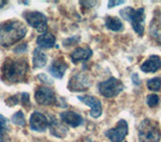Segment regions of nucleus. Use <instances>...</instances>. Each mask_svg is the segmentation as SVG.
<instances>
[{
    "label": "nucleus",
    "mask_w": 161,
    "mask_h": 142,
    "mask_svg": "<svg viewBox=\"0 0 161 142\" xmlns=\"http://www.w3.org/2000/svg\"><path fill=\"white\" fill-rule=\"evenodd\" d=\"M27 32L26 26L18 20H7L0 24V45L8 47L20 41Z\"/></svg>",
    "instance_id": "obj_1"
},
{
    "label": "nucleus",
    "mask_w": 161,
    "mask_h": 142,
    "mask_svg": "<svg viewBox=\"0 0 161 142\" xmlns=\"http://www.w3.org/2000/svg\"><path fill=\"white\" fill-rule=\"evenodd\" d=\"M124 89V85L122 81L115 78L110 77L108 80L103 81L99 84V92L106 98H113L119 95Z\"/></svg>",
    "instance_id": "obj_5"
},
{
    "label": "nucleus",
    "mask_w": 161,
    "mask_h": 142,
    "mask_svg": "<svg viewBox=\"0 0 161 142\" xmlns=\"http://www.w3.org/2000/svg\"><path fill=\"white\" fill-rule=\"evenodd\" d=\"M29 70V66L27 63V60L23 59H12L7 58L4 61L1 72L2 77L9 81L11 83H17L21 82L25 79L27 72Z\"/></svg>",
    "instance_id": "obj_2"
},
{
    "label": "nucleus",
    "mask_w": 161,
    "mask_h": 142,
    "mask_svg": "<svg viewBox=\"0 0 161 142\" xmlns=\"http://www.w3.org/2000/svg\"><path fill=\"white\" fill-rule=\"evenodd\" d=\"M146 102H147L148 106L151 108L155 107V106H157L158 103H159V97L157 94H150L147 96V98H146Z\"/></svg>",
    "instance_id": "obj_24"
},
{
    "label": "nucleus",
    "mask_w": 161,
    "mask_h": 142,
    "mask_svg": "<svg viewBox=\"0 0 161 142\" xmlns=\"http://www.w3.org/2000/svg\"><path fill=\"white\" fill-rule=\"evenodd\" d=\"M22 16L30 26L35 28L38 32H45L47 28V18L42 12L25 11Z\"/></svg>",
    "instance_id": "obj_6"
},
{
    "label": "nucleus",
    "mask_w": 161,
    "mask_h": 142,
    "mask_svg": "<svg viewBox=\"0 0 161 142\" xmlns=\"http://www.w3.org/2000/svg\"><path fill=\"white\" fill-rule=\"evenodd\" d=\"M78 99L82 101L83 103L88 105L91 107V116L93 118H98L102 114V103L101 101L95 97V96H90V95H84V96H78Z\"/></svg>",
    "instance_id": "obj_9"
},
{
    "label": "nucleus",
    "mask_w": 161,
    "mask_h": 142,
    "mask_svg": "<svg viewBox=\"0 0 161 142\" xmlns=\"http://www.w3.org/2000/svg\"><path fill=\"white\" fill-rule=\"evenodd\" d=\"M59 116L64 123L72 126V127H78L83 123L82 116L74 111H64L59 114Z\"/></svg>",
    "instance_id": "obj_13"
},
{
    "label": "nucleus",
    "mask_w": 161,
    "mask_h": 142,
    "mask_svg": "<svg viewBox=\"0 0 161 142\" xmlns=\"http://www.w3.org/2000/svg\"><path fill=\"white\" fill-rule=\"evenodd\" d=\"M20 104L24 106L25 108L30 107V98H29V94L26 92L20 93Z\"/></svg>",
    "instance_id": "obj_25"
},
{
    "label": "nucleus",
    "mask_w": 161,
    "mask_h": 142,
    "mask_svg": "<svg viewBox=\"0 0 161 142\" xmlns=\"http://www.w3.org/2000/svg\"><path fill=\"white\" fill-rule=\"evenodd\" d=\"M37 78H38L39 80H42V82H45V83H47V84H52V83H53V80H50L45 74H39V75L37 76Z\"/></svg>",
    "instance_id": "obj_28"
},
{
    "label": "nucleus",
    "mask_w": 161,
    "mask_h": 142,
    "mask_svg": "<svg viewBox=\"0 0 161 142\" xmlns=\"http://www.w3.org/2000/svg\"><path fill=\"white\" fill-rule=\"evenodd\" d=\"M47 57L42 51H40L39 49H35L33 51V57H32V63L34 68H40L43 67L47 64Z\"/></svg>",
    "instance_id": "obj_20"
},
{
    "label": "nucleus",
    "mask_w": 161,
    "mask_h": 142,
    "mask_svg": "<svg viewBox=\"0 0 161 142\" xmlns=\"http://www.w3.org/2000/svg\"><path fill=\"white\" fill-rule=\"evenodd\" d=\"M8 130V122L4 116L0 115V142H4V137Z\"/></svg>",
    "instance_id": "obj_22"
},
{
    "label": "nucleus",
    "mask_w": 161,
    "mask_h": 142,
    "mask_svg": "<svg viewBox=\"0 0 161 142\" xmlns=\"http://www.w3.org/2000/svg\"><path fill=\"white\" fill-rule=\"evenodd\" d=\"M68 69V64L64 62L63 58H58L53 61L52 65L48 68V72L55 78H63V76Z\"/></svg>",
    "instance_id": "obj_14"
},
{
    "label": "nucleus",
    "mask_w": 161,
    "mask_h": 142,
    "mask_svg": "<svg viewBox=\"0 0 161 142\" xmlns=\"http://www.w3.org/2000/svg\"><path fill=\"white\" fill-rule=\"evenodd\" d=\"M29 124L30 128L34 131H37V132H43L48 127V121L47 117L37 111H34L30 116Z\"/></svg>",
    "instance_id": "obj_11"
},
{
    "label": "nucleus",
    "mask_w": 161,
    "mask_h": 142,
    "mask_svg": "<svg viewBox=\"0 0 161 142\" xmlns=\"http://www.w3.org/2000/svg\"><path fill=\"white\" fill-rule=\"evenodd\" d=\"M34 97L38 104L44 106L53 105L57 102V98H55L53 90L50 89L49 87H47V86H40V87H38L37 90L35 91Z\"/></svg>",
    "instance_id": "obj_8"
},
{
    "label": "nucleus",
    "mask_w": 161,
    "mask_h": 142,
    "mask_svg": "<svg viewBox=\"0 0 161 142\" xmlns=\"http://www.w3.org/2000/svg\"><path fill=\"white\" fill-rule=\"evenodd\" d=\"M92 54H93V51L89 47H86V48L79 47L70 54V59H72V61L74 63H77L79 61H86V60H88L92 56Z\"/></svg>",
    "instance_id": "obj_16"
},
{
    "label": "nucleus",
    "mask_w": 161,
    "mask_h": 142,
    "mask_svg": "<svg viewBox=\"0 0 161 142\" xmlns=\"http://www.w3.org/2000/svg\"><path fill=\"white\" fill-rule=\"evenodd\" d=\"M79 40H80L79 36L78 37L77 36H74V37H70L69 39H65L64 41V44L65 45V46H69V45H73L75 43L79 42Z\"/></svg>",
    "instance_id": "obj_26"
},
{
    "label": "nucleus",
    "mask_w": 161,
    "mask_h": 142,
    "mask_svg": "<svg viewBox=\"0 0 161 142\" xmlns=\"http://www.w3.org/2000/svg\"><path fill=\"white\" fill-rule=\"evenodd\" d=\"M54 43H55V37L49 32H44L43 34L39 35L36 39V44L38 45L39 48H44V49L52 48L53 47Z\"/></svg>",
    "instance_id": "obj_17"
},
{
    "label": "nucleus",
    "mask_w": 161,
    "mask_h": 142,
    "mask_svg": "<svg viewBox=\"0 0 161 142\" xmlns=\"http://www.w3.org/2000/svg\"><path fill=\"white\" fill-rule=\"evenodd\" d=\"M132 81L134 82L135 85H139L140 84V79H139V76H138L137 73L132 74Z\"/></svg>",
    "instance_id": "obj_30"
},
{
    "label": "nucleus",
    "mask_w": 161,
    "mask_h": 142,
    "mask_svg": "<svg viewBox=\"0 0 161 142\" xmlns=\"http://www.w3.org/2000/svg\"><path fill=\"white\" fill-rule=\"evenodd\" d=\"M26 48H27L26 43H23V44H21V45H18L17 47H15L13 51H14V52H16V53H22V52H24V51H26Z\"/></svg>",
    "instance_id": "obj_27"
},
{
    "label": "nucleus",
    "mask_w": 161,
    "mask_h": 142,
    "mask_svg": "<svg viewBox=\"0 0 161 142\" xmlns=\"http://www.w3.org/2000/svg\"><path fill=\"white\" fill-rule=\"evenodd\" d=\"M105 24L106 27L112 30V31H121L124 28L122 21L118 17L115 16H108L105 20Z\"/></svg>",
    "instance_id": "obj_19"
},
{
    "label": "nucleus",
    "mask_w": 161,
    "mask_h": 142,
    "mask_svg": "<svg viewBox=\"0 0 161 142\" xmlns=\"http://www.w3.org/2000/svg\"><path fill=\"white\" fill-rule=\"evenodd\" d=\"M89 78L86 74L79 72L72 76L69 81V89L72 91H84L89 87Z\"/></svg>",
    "instance_id": "obj_10"
},
{
    "label": "nucleus",
    "mask_w": 161,
    "mask_h": 142,
    "mask_svg": "<svg viewBox=\"0 0 161 142\" xmlns=\"http://www.w3.org/2000/svg\"><path fill=\"white\" fill-rule=\"evenodd\" d=\"M128 134V124L124 119L118 121L115 128L109 129L105 132L106 137L111 142H123Z\"/></svg>",
    "instance_id": "obj_7"
},
{
    "label": "nucleus",
    "mask_w": 161,
    "mask_h": 142,
    "mask_svg": "<svg viewBox=\"0 0 161 142\" xmlns=\"http://www.w3.org/2000/svg\"><path fill=\"white\" fill-rule=\"evenodd\" d=\"M5 3H6V2H5V1H1V0H0V8H1V7H3L4 5H5Z\"/></svg>",
    "instance_id": "obj_31"
},
{
    "label": "nucleus",
    "mask_w": 161,
    "mask_h": 142,
    "mask_svg": "<svg viewBox=\"0 0 161 142\" xmlns=\"http://www.w3.org/2000/svg\"><path fill=\"white\" fill-rule=\"evenodd\" d=\"M150 35L156 41L161 44V18L152 19L150 24Z\"/></svg>",
    "instance_id": "obj_18"
},
{
    "label": "nucleus",
    "mask_w": 161,
    "mask_h": 142,
    "mask_svg": "<svg viewBox=\"0 0 161 142\" xmlns=\"http://www.w3.org/2000/svg\"><path fill=\"white\" fill-rule=\"evenodd\" d=\"M139 142H159L161 129L158 123L151 119H144L138 127Z\"/></svg>",
    "instance_id": "obj_3"
},
{
    "label": "nucleus",
    "mask_w": 161,
    "mask_h": 142,
    "mask_svg": "<svg viewBox=\"0 0 161 142\" xmlns=\"http://www.w3.org/2000/svg\"><path fill=\"white\" fill-rule=\"evenodd\" d=\"M147 87L149 90L156 92V91H159L161 88V79L159 77H154L152 79H149L147 81Z\"/></svg>",
    "instance_id": "obj_23"
},
{
    "label": "nucleus",
    "mask_w": 161,
    "mask_h": 142,
    "mask_svg": "<svg viewBox=\"0 0 161 142\" xmlns=\"http://www.w3.org/2000/svg\"><path fill=\"white\" fill-rule=\"evenodd\" d=\"M49 129L50 132H52L53 135L57 136V137H64L65 134L68 132V128L62 123L58 122V120L54 117V116H52L49 120Z\"/></svg>",
    "instance_id": "obj_15"
},
{
    "label": "nucleus",
    "mask_w": 161,
    "mask_h": 142,
    "mask_svg": "<svg viewBox=\"0 0 161 142\" xmlns=\"http://www.w3.org/2000/svg\"><path fill=\"white\" fill-rule=\"evenodd\" d=\"M141 70L145 73H154L161 68V58L158 55H151L140 66Z\"/></svg>",
    "instance_id": "obj_12"
},
{
    "label": "nucleus",
    "mask_w": 161,
    "mask_h": 142,
    "mask_svg": "<svg viewBox=\"0 0 161 142\" xmlns=\"http://www.w3.org/2000/svg\"><path fill=\"white\" fill-rule=\"evenodd\" d=\"M123 3H125V1L124 0H121V1H109V5H108V7L109 8H112V7H115V6H117V5H121V4H123Z\"/></svg>",
    "instance_id": "obj_29"
},
{
    "label": "nucleus",
    "mask_w": 161,
    "mask_h": 142,
    "mask_svg": "<svg viewBox=\"0 0 161 142\" xmlns=\"http://www.w3.org/2000/svg\"><path fill=\"white\" fill-rule=\"evenodd\" d=\"M12 122L17 125V126H25L26 124V121H25V118H24V115H23V112L21 110L17 111V112H15L13 115H12Z\"/></svg>",
    "instance_id": "obj_21"
},
{
    "label": "nucleus",
    "mask_w": 161,
    "mask_h": 142,
    "mask_svg": "<svg viewBox=\"0 0 161 142\" xmlns=\"http://www.w3.org/2000/svg\"><path fill=\"white\" fill-rule=\"evenodd\" d=\"M89 142H93V141H89Z\"/></svg>",
    "instance_id": "obj_32"
},
{
    "label": "nucleus",
    "mask_w": 161,
    "mask_h": 142,
    "mask_svg": "<svg viewBox=\"0 0 161 142\" xmlns=\"http://www.w3.org/2000/svg\"><path fill=\"white\" fill-rule=\"evenodd\" d=\"M120 15L123 19L130 21L134 31L140 36L144 33V21H145V10L144 8L133 9L132 7H125L120 11Z\"/></svg>",
    "instance_id": "obj_4"
}]
</instances>
